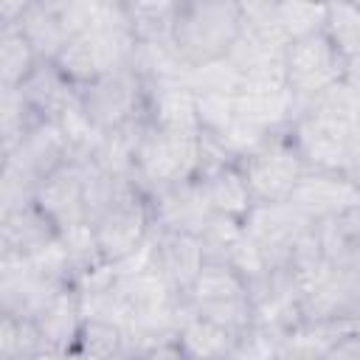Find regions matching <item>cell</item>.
Returning a JSON list of instances; mask_svg holds the SVG:
<instances>
[{"mask_svg": "<svg viewBox=\"0 0 360 360\" xmlns=\"http://www.w3.org/2000/svg\"><path fill=\"white\" fill-rule=\"evenodd\" d=\"M174 338L183 343V349L194 357V360H231L239 340L219 329L217 323L183 309L177 304V326H174Z\"/></svg>", "mask_w": 360, "mask_h": 360, "instance_id": "18", "label": "cell"}, {"mask_svg": "<svg viewBox=\"0 0 360 360\" xmlns=\"http://www.w3.org/2000/svg\"><path fill=\"white\" fill-rule=\"evenodd\" d=\"M200 169V132L163 129L146 121L132 160V177L146 194L163 191L183 180L197 177Z\"/></svg>", "mask_w": 360, "mask_h": 360, "instance_id": "4", "label": "cell"}, {"mask_svg": "<svg viewBox=\"0 0 360 360\" xmlns=\"http://www.w3.org/2000/svg\"><path fill=\"white\" fill-rule=\"evenodd\" d=\"M205 264V245L197 233L186 231H152L149 248V270L169 287V292L180 301L197 273Z\"/></svg>", "mask_w": 360, "mask_h": 360, "instance_id": "10", "label": "cell"}, {"mask_svg": "<svg viewBox=\"0 0 360 360\" xmlns=\"http://www.w3.org/2000/svg\"><path fill=\"white\" fill-rule=\"evenodd\" d=\"M135 360H194V357H191V354L183 349V343L172 335V338L155 340V343H149L146 349H141Z\"/></svg>", "mask_w": 360, "mask_h": 360, "instance_id": "25", "label": "cell"}, {"mask_svg": "<svg viewBox=\"0 0 360 360\" xmlns=\"http://www.w3.org/2000/svg\"><path fill=\"white\" fill-rule=\"evenodd\" d=\"M42 352H48V343H45L37 321L17 318V315H3V326H0V360H34Z\"/></svg>", "mask_w": 360, "mask_h": 360, "instance_id": "20", "label": "cell"}, {"mask_svg": "<svg viewBox=\"0 0 360 360\" xmlns=\"http://www.w3.org/2000/svg\"><path fill=\"white\" fill-rule=\"evenodd\" d=\"M309 360H360V332L352 326V329H343L338 332L318 354H312Z\"/></svg>", "mask_w": 360, "mask_h": 360, "instance_id": "24", "label": "cell"}, {"mask_svg": "<svg viewBox=\"0 0 360 360\" xmlns=\"http://www.w3.org/2000/svg\"><path fill=\"white\" fill-rule=\"evenodd\" d=\"M84 295L82 290L70 281L65 284L53 298L51 304L37 315V326L48 343L51 352H59V354H68L73 340H76V332L84 321Z\"/></svg>", "mask_w": 360, "mask_h": 360, "instance_id": "16", "label": "cell"}, {"mask_svg": "<svg viewBox=\"0 0 360 360\" xmlns=\"http://www.w3.org/2000/svg\"><path fill=\"white\" fill-rule=\"evenodd\" d=\"M87 228L101 262L110 267L124 264L152 236L155 222H152L149 194L141 188V183L132 174H110L90 160Z\"/></svg>", "mask_w": 360, "mask_h": 360, "instance_id": "1", "label": "cell"}, {"mask_svg": "<svg viewBox=\"0 0 360 360\" xmlns=\"http://www.w3.org/2000/svg\"><path fill=\"white\" fill-rule=\"evenodd\" d=\"M17 90L39 121L62 124L65 118L79 112V87L70 84L53 62H39Z\"/></svg>", "mask_w": 360, "mask_h": 360, "instance_id": "14", "label": "cell"}, {"mask_svg": "<svg viewBox=\"0 0 360 360\" xmlns=\"http://www.w3.org/2000/svg\"><path fill=\"white\" fill-rule=\"evenodd\" d=\"M323 31L335 39L349 62L360 59V6H326Z\"/></svg>", "mask_w": 360, "mask_h": 360, "instance_id": "22", "label": "cell"}, {"mask_svg": "<svg viewBox=\"0 0 360 360\" xmlns=\"http://www.w3.org/2000/svg\"><path fill=\"white\" fill-rule=\"evenodd\" d=\"M149 112V76L141 70L138 59L121 65L101 79L79 87V115L87 129L110 135Z\"/></svg>", "mask_w": 360, "mask_h": 360, "instance_id": "3", "label": "cell"}, {"mask_svg": "<svg viewBox=\"0 0 360 360\" xmlns=\"http://www.w3.org/2000/svg\"><path fill=\"white\" fill-rule=\"evenodd\" d=\"M239 169L248 180L253 205H281L292 197L298 180L307 174V163L290 141L287 129L267 135L259 146L239 158Z\"/></svg>", "mask_w": 360, "mask_h": 360, "instance_id": "7", "label": "cell"}, {"mask_svg": "<svg viewBox=\"0 0 360 360\" xmlns=\"http://www.w3.org/2000/svg\"><path fill=\"white\" fill-rule=\"evenodd\" d=\"M357 188H360V135L354 138L352 143V152H349V163H346V172H343Z\"/></svg>", "mask_w": 360, "mask_h": 360, "instance_id": "26", "label": "cell"}, {"mask_svg": "<svg viewBox=\"0 0 360 360\" xmlns=\"http://www.w3.org/2000/svg\"><path fill=\"white\" fill-rule=\"evenodd\" d=\"M349 79V59L326 31H315L284 45V82L298 104L323 96Z\"/></svg>", "mask_w": 360, "mask_h": 360, "instance_id": "6", "label": "cell"}, {"mask_svg": "<svg viewBox=\"0 0 360 360\" xmlns=\"http://www.w3.org/2000/svg\"><path fill=\"white\" fill-rule=\"evenodd\" d=\"M135 354H138L135 343L121 323H115L107 315L87 312L65 357L68 360H135Z\"/></svg>", "mask_w": 360, "mask_h": 360, "instance_id": "15", "label": "cell"}, {"mask_svg": "<svg viewBox=\"0 0 360 360\" xmlns=\"http://www.w3.org/2000/svg\"><path fill=\"white\" fill-rule=\"evenodd\" d=\"M287 202L304 217H309L312 222H323V219L343 214L354 202H360V188L346 174L307 169V174L298 180Z\"/></svg>", "mask_w": 360, "mask_h": 360, "instance_id": "13", "label": "cell"}, {"mask_svg": "<svg viewBox=\"0 0 360 360\" xmlns=\"http://www.w3.org/2000/svg\"><path fill=\"white\" fill-rule=\"evenodd\" d=\"M245 28L242 3L188 0L174 6L172 56L186 70H208L228 62Z\"/></svg>", "mask_w": 360, "mask_h": 360, "instance_id": "2", "label": "cell"}, {"mask_svg": "<svg viewBox=\"0 0 360 360\" xmlns=\"http://www.w3.org/2000/svg\"><path fill=\"white\" fill-rule=\"evenodd\" d=\"M84 155L68 129L53 121H39L17 146L14 152L3 155V174L22 180L34 194L42 180H48L53 172H59L73 158Z\"/></svg>", "mask_w": 360, "mask_h": 360, "instance_id": "8", "label": "cell"}, {"mask_svg": "<svg viewBox=\"0 0 360 360\" xmlns=\"http://www.w3.org/2000/svg\"><path fill=\"white\" fill-rule=\"evenodd\" d=\"M3 101H0V132H3V155L14 152V146L39 124L28 101L20 96L17 87H0Z\"/></svg>", "mask_w": 360, "mask_h": 360, "instance_id": "21", "label": "cell"}, {"mask_svg": "<svg viewBox=\"0 0 360 360\" xmlns=\"http://www.w3.org/2000/svg\"><path fill=\"white\" fill-rule=\"evenodd\" d=\"M200 183H202L205 197H208L217 217H225V219L245 225V219L250 217V211L256 205H253L248 180L239 169V160H228V163L200 174Z\"/></svg>", "mask_w": 360, "mask_h": 360, "instance_id": "17", "label": "cell"}, {"mask_svg": "<svg viewBox=\"0 0 360 360\" xmlns=\"http://www.w3.org/2000/svg\"><path fill=\"white\" fill-rule=\"evenodd\" d=\"M360 321V267L323 264L298 284V326H354Z\"/></svg>", "mask_w": 360, "mask_h": 360, "instance_id": "5", "label": "cell"}, {"mask_svg": "<svg viewBox=\"0 0 360 360\" xmlns=\"http://www.w3.org/2000/svg\"><path fill=\"white\" fill-rule=\"evenodd\" d=\"M276 17L281 25V34L290 39L323 31L326 25V6H309V3H276Z\"/></svg>", "mask_w": 360, "mask_h": 360, "instance_id": "23", "label": "cell"}, {"mask_svg": "<svg viewBox=\"0 0 360 360\" xmlns=\"http://www.w3.org/2000/svg\"><path fill=\"white\" fill-rule=\"evenodd\" d=\"M34 202L53 219L62 239L87 231L90 219V158L79 155L39 183Z\"/></svg>", "mask_w": 360, "mask_h": 360, "instance_id": "9", "label": "cell"}, {"mask_svg": "<svg viewBox=\"0 0 360 360\" xmlns=\"http://www.w3.org/2000/svg\"><path fill=\"white\" fill-rule=\"evenodd\" d=\"M59 242H62L59 228L34 200L11 211H3V219H0L3 262H22V259L45 256Z\"/></svg>", "mask_w": 360, "mask_h": 360, "instance_id": "11", "label": "cell"}, {"mask_svg": "<svg viewBox=\"0 0 360 360\" xmlns=\"http://www.w3.org/2000/svg\"><path fill=\"white\" fill-rule=\"evenodd\" d=\"M270 360H304V357H301L298 352H292L290 346H284V349H278V352H276Z\"/></svg>", "mask_w": 360, "mask_h": 360, "instance_id": "27", "label": "cell"}, {"mask_svg": "<svg viewBox=\"0 0 360 360\" xmlns=\"http://www.w3.org/2000/svg\"><path fill=\"white\" fill-rule=\"evenodd\" d=\"M149 205H152V222L160 231H186V233L202 236L211 219L217 217L200 177L183 180L177 186L149 194Z\"/></svg>", "mask_w": 360, "mask_h": 360, "instance_id": "12", "label": "cell"}, {"mask_svg": "<svg viewBox=\"0 0 360 360\" xmlns=\"http://www.w3.org/2000/svg\"><path fill=\"white\" fill-rule=\"evenodd\" d=\"M34 360H68V357L59 354V352H51V349H48V352H42V354H37Z\"/></svg>", "mask_w": 360, "mask_h": 360, "instance_id": "28", "label": "cell"}, {"mask_svg": "<svg viewBox=\"0 0 360 360\" xmlns=\"http://www.w3.org/2000/svg\"><path fill=\"white\" fill-rule=\"evenodd\" d=\"M39 62V53L17 22L0 25V87H20Z\"/></svg>", "mask_w": 360, "mask_h": 360, "instance_id": "19", "label": "cell"}]
</instances>
